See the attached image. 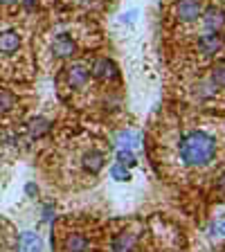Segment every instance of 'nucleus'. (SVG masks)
<instances>
[{
    "label": "nucleus",
    "instance_id": "nucleus-1",
    "mask_svg": "<svg viewBox=\"0 0 225 252\" xmlns=\"http://www.w3.org/2000/svg\"><path fill=\"white\" fill-rule=\"evenodd\" d=\"M214 156H216V142L207 133L194 131L180 140V158L189 167H203Z\"/></svg>",
    "mask_w": 225,
    "mask_h": 252
},
{
    "label": "nucleus",
    "instance_id": "nucleus-2",
    "mask_svg": "<svg viewBox=\"0 0 225 252\" xmlns=\"http://www.w3.org/2000/svg\"><path fill=\"white\" fill-rule=\"evenodd\" d=\"M176 14H178L180 21H196L200 16V2L198 0H180L176 5Z\"/></svg>",
    "mask_w": 225,
    "mask_h": 252
},
{
    "label": "nucleus",
    "instance_id": "nucleus-3",
    "mask_svg": "<svg viewBox=\"0 0 225 252\" xmlns=\"http://www.w3.org/2000/svg\"><path fill=\"white\" fill-rule=\"evenodd\" d=\"M18 252H43V241L36 232H23L18 236Z\"/></svg>",
    "mask_w": 225,
    "mask_h": 252
},
{
    "label": "nucleus",
    "instance_id": "nucleus-4",
    "mask_svg": "<svg viewBox=\"0 0 225 252\" xmlns=\"http://www.w3.org/2000/svg\"><path fill=\"white\" fill-rule=\"evenodd\" d=\"M88 77H90V70L86 68L84 63H74V65L68 68V84L72 88H81L88 81Z\"/></svg>",
    "mask_w": 225,
    "mask_h": 252
},
{
    "label": "nucleus",
    "instance_id": "nucleus-5",
    "mask_svg": "<svg viewBox=\"0 0 225 252\" xmlns=\"http://www.w3.org/2000/svg\"><path fill=\"white\" fill-rule=\"evenodd\" d=\"M52 52H54V57H61V59L72 57V52H74V41L68 36V34H61V36L54 38Z\"/></svg>",
    "mask_w": 225,
    "mask_h": 252
},
{
    "label": "nucleus",
    "instance_id": "nucleus-6",
    "mask_svg": "<svg viewBox=\"0 0 225 252\" xmlns=\"http://www.w3.org/2000/svg\"><path fill=\"white\" fill-rule=\"evenodd\" d=\"M221 47H223V38H221L216 32H212V34H207V36L198 38V50L203 54H216Z\"/></svg>",
    "mask_w": 225,
    "mask_h": 252
},
{
    "label": "nucleus",
    "instance_id": "nucleus-7",
    "mask_svg": "<svg viewBox=\"0 0 225 252\" xmlns=\"http://www.w3.org/2000/svg\"><path fill=\"white\" fill-rule=\"evenodd\" d=\"M18 47H21V36H18V32L7 30L0 34V52L11 54V52H16Z\"/></svg>",
    "mask_w": 225,
    "mask_h": 252
},
{
    "label": "nucleus",
    "instance_id": "nucleus-8",
    "mask_svg": "<svg viewBox=\"0 0 225 252\" xmlns=\"http://www.w3.org/2000/svg\"><path fill=\"white\" fill-rule=\"evenodd\" d=\"M203 21H205V27H207L210 32H219L221 27H223V23H225V14L223 11H219L216 7H212V9L205 11Z\"/></svg>",
    "mask_w": 225,
    "mask_h": 252
},
{
    "label": "nucleus",
    "instance_id": "nucleus-9",
    "mask_svg": "<svg viewBox=\"0 0 225 252\" xmlns=\"http://www.w3.org/2000/svg\"><path fill=\"white\" fill-rule=\"evenodd\" d=\"M93 74L97 79H113V77H115V65H113L108 59H99V61L95 63Z\"/></svg>",
    "mask_w": 225,
    "mask_h": 252
},
{
    "label": "nucleus",
    "instance_id": "nucleus-10",
    "mask_svg": "<svg viewBox=\"0 0 225 252\" xmlns=\"http://www.w3.org/2000/svg\"><path fill=\"white\" fill-rule=\"evenodd\" d=\"M50 128H52V124L47 120H43V117H36V120H32L30 124H27V133H30L32 137L45 135V133H50Z\"/></svg>",
    "mask_w": 225,
    "mask_h": 252
},
{
    "label": "nucleus",
    "instance_id": "nucleus-11",
    "mask_svg": "<svg viewBox=\"0 0 225 252\" xmlns=\"http://www.w3.org/2000/svg\"><path fill=\"white\" fill-rule=\"evenodd\" d=\"M135 248V236L133 234H120L113 241V252H133Z\"/></svg>",
    "mask_w": 225,
    "mask_h": 252
},
{
    "label": "nucleus",
    "instance_id": "nucleus-12",
    "mask_svg": "<svg viewBox=\"0 0 225 252\" xmlns=\"http://www.w3.org/2000/svg\"><path fill=\"white\" fill-rule=\"evenodd\" d=\"M101 167H104V156H101L99 151H90V153H86L84 156V169L97 173Z\"/></svg>",
    "mask_w": 225,
    "mask_h": 252
},
{
    "label": "nucleus",
    "instance_id": "nucleus-13",
    "mask_svg": "<svg viewBox=\"0 0 225 252\" xmlns=\"http://www.w3.org/2000/svg\"><path fill=\"white\" fill-rule=\"evenodd\" d=\"M140 147V137L137 133H131V131H122L117 135V149H137Z\"/></svg>",
    "mask_w": 225,
    "mask_h": 252
},
{
    "label": "nucleus",
    "instance_id": "nucleus-14",
    "mask_svg": "<svg viewBox=\"0 0 225 252\" xmlns=\"http://www.w3.org/2000/svg\"><path fill=\"white\" fill-rule=\"evenodd\" d=\"M65 248H68V252H84L88 248V241L81 234H70L68 241H65Z\"/></svg>",
    "mask_w": 225,
    "mask_h": 252
},
{
    "label": "nucleus",
    "instance_id": "nucleus-15",
    "mask_svg": "<svg viewBox=\"0 0 225 252\" xmlns=\"http://www.w3.org/2000/svg\"><path fill=\"white\" fill-rule=\"evenodd\" d=\"M117 162L124 164V167H133L137 160H135L131 149H117Z\"/></svg>",
    "mask_w": 225,
    "mask_h": 252
},
{
    "label": "nucleus",
    "instance_id": "nucleus-16",
    "mask_svg": "<svg viewBox=\"0 0 225 252\" xmlns=\"http://www.w3.org/2000/svg\"><path fill=\"white\" fill-rule=\"evenodd\" d=\"M110 173H113V178H115V180H122V183H126V180L131 178V173L126 171V167H124V164H120V162H117L115 167L110 169Z\"/></svg>",
    "mask_w": 225,
    "mask_h": 252
},
{
    "label": "nucleus",
    "instance_id": "nucleus-17",
    "mask_svg": "<svg viewBox=\"0 0 225 252\" xmlns=\"http://www.w3.org/2000/svg\"><path fill=\"white\" fill-rule=\"evenodd\" d=\"M11 106H14V94L0 90V113H7Z\"/></svg>",
    "mask_w": 225,
    "mask_h": 252
},
{
    "label": "nucleus",
    "instance_id": "nucleus-18",
    "mask_svg": "<svg viewBox=\"0 0 225 252\" xmlns=\"http://www.w3.org/2000/svg\"><path fill=\"white\" fill-rule=\"evenodd\" d=\"M212 81L216 86H223L225 88V65H216L214 72H212Z\"/></svg>",
    "mask_w": 225,
    "mask_h": 252
},
{
    "label": "nucleus",
    "instance_id": "nucleus-19",
    "mask_svg": "<svg viewBox=\"0 0 225 252\" xmlns=\"http://www.w3.org/2000/svg\"><path fill=\"white\" fill-rule=\"evenodd\" d=\"M212 234L225 236V220H223V223H216V225H212Z\"/></svg>",
    "mask_w": 225,
    "mask_h": 252
},
{
    "label": "nucleus",
    "instance_id": "nucleus-20",
    "mask_svg": "<svg viewBox=\"0 0 225 252\" xmlns=\"http://www.w3.org/2000/svg\"><path fill=\"white\" fill-rule=\"evenodd\" d=\"M50 216H52V205H47L45 212H43V220H50Z\"/></svg>",
    "mask_w": 225,
    "mask_h": 252
},
{
    "label": "nucleus",
    "instance_id": "nucleus-21",
    "mask_svg": "<svg viewBox=\"0 0 225 252\" xmlns=\"http://www.w3.org/2000/svg\"><path fill=\"white\" fill-rule=\"evenodd\" d=\"M25 191H27V194H30V196H36V194H38V189L34 187V185H27V187H25Z\"/></svg>",
    "mask_w": 225,
    "mask_h": 252
},
{
    "label": "nucleus",
    "instance_id": "nucleus-22",
    "mask_svg": "<svg viewBox=\"0 0 225 252\" xmlns=\"http://www.w3.org/2000/svg\"><path fill=\"white\" fill-rule=\"evenodd\" d=\"M219 191H221V194H225V173L219 178Z\"/></svg>",
    "mask_w": 225,
    "mask_h": 252
},
{
    "label": "nucleus",
    "instance_id": "nucleus-23",
    "mask_svg": "<svg viewBox=\"0 0 225 252\" xmlns=\"http://www.w3.org/2000/svg\"><path fill=\"white\" fill-rule=\"evenodd\" d=\"M23 5H25V7H34V0H23Z\"/></svg>",
    "mask_w": 225,
    "mask_h": 252
},
{
    "label": "nucleus",
    "instance_id": "nucleus-24",
    "mask_svg": "<svg viewBox=\"0 0 225 252\" xmlns=\"http://www.w3.org/2000/svg\"><path fill=\"white\" fill-rule=\"evenodd\" d=\"M2 5H11V2H16V0H0Z\"/></svg>",
    "mask_w": 225,
    "mask_h": 252
}]
</instances>
